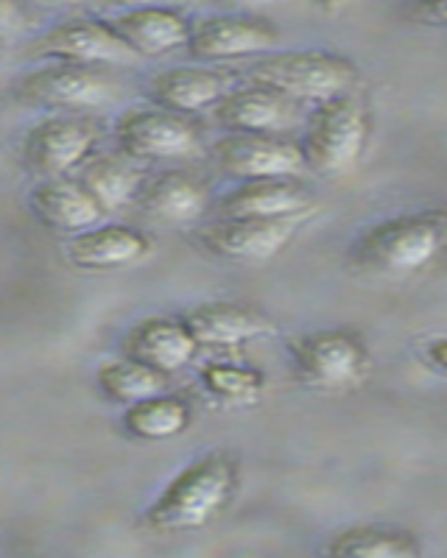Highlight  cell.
<instances>
[{
	"label": "cell",
	"mask_w": 447,
	"mask_h": 558,
	"mask_svg": "<svg viewBox=\"0 0 447 558\" xmlns=\"http://www.w3.org/2000/svg\"><path fill=\"white\" fill-rule=\"evenodd\" d=\"M280 45V28L252 12H224L193 23L188 53L202 64H227L257 59Z\"/></svg>",
	"instance_id": "8"
},
{
	"label": "cell",
	"mask_w": 447,
	"mask_h": 558,
	"mask_svg": "<svg viewBox=\"0 0 447 558\" xmlns=\"http://www.w3.org/2000/svg\"><path fill=\"white\" fill-rule=\"evenodd\" d=\"M372 129H375L372 107L358 89L316 104L302 137L307 171L319 177H339L352 171L370 148Z\"/></svg>",
	"instance_id": "3"
},
{
	"label": "cell",
	"mask_w": 447,
	"mask_h": 558,
	"mask_svg": "<svg viewBox=\"0 0 447 558\" xmlns=\"http://www.w3.org/2000/svg\"><path fill=\"white\" fill-rule=\"evenodd\" d=\"M121 422L123 430L132 438L157 445V441H171V438L182 436L191 427L193 411L188 405V400L162 391L148 397V400L123 408Z\"/></svg>",
	"instance_id": "22"
},
{
	"label": "cell",
	"mask_w": 447,
	"mask_h": 558,
	"mask_svg": "<svg viewBox=\"0 0 447 558\" xmlns=\"http://www.w3.org/2000/svg\"><path fill=\"white\" fill-rule=\"evenodd\" d=\"M409 14L422 26L447 28V0H411Z\"/></svg>",
	"instance_id": "27"
},
{
	"label": "cell",
	"mask_w": 447,
	"mask_h": 558,
	"mask_svg": "<svg viewBox=\"0 0 447 558\" xmlns=\"http://www.w3.org/2000/svg\"><path fill=\"white\" fill-rule=\"evenodd\" d=\"M316 204V196L300 179H255L238 182L216 204V218H257V221H288L305 218Z\"/></svg>",
	"instance_id": "15"
},
{
	"label": "cell",
	"mask_w": 447,
	"mask_h": 558,
	"mask_svg": "<svg viewBox=\"0 0 447 558\" xmlns=\"http://www.w3.org/2000/svg\"><path fill=\"white\" fill-rule=\"evenodd\" d=\"M210 157L224 177L235 182L255 179H300L307 171L302 143L286 134H224L210 148Z\"/></svg>",
	"instance_id": "9"
},
{
	"label": "cell",
	"mask_w": 447,
	"mask_h": 558,
	"mask_svg": "<svg viewBox=\"0 0 447 558\" xmlns=\"http://www.w3.org/2000/svg\"><path fill=\"white\" fill-rule=\"evenodd\" d=\"M246 78L252 84L280 89L300 104H322L352 93L361 82V73L350 59L330 51H271L252 59Z\"/></svg>",
	"instance_id": "4"
},
{
	"label": "cell",
	"mask_w": 447,
	"mask_h": 558,
	"mask_svg": "<svg viewBox=\"0 0 447 558\" xmlns=\"http://www.w3.org/2000/svg\"><path fill=\"white\" fill-rule=\"evenodd\" d=\"M425 361H428L436 372L447 375V336L434 338V341L425 347Z\"/></svg>",
	"instance_id": "28"
},
{
	"label": "cell",
	"mask_w": 447,
	"mask_h": 558,
	"mask_svg": "<svg viewBox=\"0 0 447 558\" xmlns=\"http://www.w3.org/2000/svg\"><path fill=\"white\" fill-rule=\"evenodd\" d=\"M198 383L210 400L230 408L257 405L266 391V377L261 368L238 361H207L198 368Z\"/></svg>",
	"instance_id": "26"
},
{
	"label": "cell",
	"mask_w": 447,
	"mask_h": 558,
	"mask_svg": "<svg viewBox=\"0 0 447 558\" xmlns=\"http://www.w3.org/2000/svg\"><path fill=\"white\" fill-rule=\"evenodd\" d=\"M213 112L221 129L232 134H288L300 123V101L252 82L232 89Z\"/></svg>",
	"instance_id": "14"
},
{
	"label": "cell",
	"mask_w": 447,
	"mask_h": 558,
	"mask_svg": "<svg viewBox=\"0 0 447 558\" xmlns=\"http://www.w3.org/2000/svg\"><path fill=\"white\" fill-rule=\"evenodd\" d=\"M202 349H238L275 332V322L238 302H205L182 313Z\"/></svg>",
	"instance_id": "17"
},
{
	"label": "cell",
	"mask_w": 447,
	"mask_h": 558,
	"mask_svg": "<svg viewBox=\"0 0 447 558\" xmlns=\"http://www.w3.org/2000/svg\"><path fill=\"white\" fill-rule=\"evenodd\" d=\"M216 7L230 9V12H255V9L263 7H277L282 0H213Z\"/></svg>",
	"instance_id": "29"
},
{
	"label": "cell",
	"mask_w": 447,
	"mask_h": 558,
	"mask_svg": "<svg viewBox=\"0 0 447 558\" xmlns=\"http://www.w3.org/2000/svg\"><path fill=\"white\" fill-rule=\"evenodd\" d=\"M96 386L109 402L129 408L134 402L148 400L154 393L168 391V375L123 352L121 357H109L98 366Z\"/></svg>",
	"instance_id": "25"
},
{
	"label": "cell",
	"mask_w": 447,
	"mask_h": 558,
	"mask_svg": "<svg viewBox=\"0 0 447 558\" xmlns=\"http://www.w3.org/2000/svg\"><path fill=\"white\" fill-rule=\"evenodd\" d=\"M43 7H73V3H82V0H37Z\"/></svg>",
	"instance_id": "31"
},
{
	"label": "cell",
	"mask_w": 447,
	"mask_h": 558,
	"mask_svg": "<svg viewBox=\"0 0 447 558\" xmlns=\"http://www.w3.org/2000/svg\"><path fill=\"white\" fill-rule=\"evenodd\" d=\"M288 355L302 383L319 391H350L370 377L372 355L352 330H316L288 341Z\"/></svg>",
	"instance_id": "5"
},
{
	"label": "cell",
	"mask_w": 447,
	"mask_h": 558,
	"mask_svg": "<svg viewBox=\"0 0 447 558\" xmlns=\"http://www.w3.org/2000/svg\"><path fill=\"white\" fill-rule=\"evenodd\" d=\"M107 23L141 59L168 57L179 48H188L193 32L191 20L173 7L129 9L116 12Z\"/></svg>",
	"instance_id": "16"
},
{
	"label": "cell",
	"mask_w": 447,
	"mask_h": 558,
	"mask_svg": "<svg viewBox=\"0 0 447 558\" xmlns=\"http://www.w3.org/2000/svg\"><path fill=\"white\" fill-rule=\"evenodd\" d=\"M98 126L84 114H51L23 143V157L39 179L73 177L93 159Z\"/></svg>",
	"instance_id": "10"
},
{
	"label": "cell",
	"mask_w": 447,
	"mask_h": 558,
	"mask_svg": "<svg viewBox=\"0 0 447 558\" xmlns=\"http://www.w3.org/2000/svg\"><path fill=\"white\" fill-rule=\"evenodd\" d=\"M14 96L28 107L48 109L57 114H87L104 109L118 96L116 78L107 68L51 62L17 78Z\"/></svg>",
	"instance_id": "6"
},
{
	"label": "cell",
	"mask_w": 447,
	"mask_h": 558,
	"mask_svg": "<svg viewBox=\"0 0 447 558\" xmlns=\"http://www.w3.org/2000/svg\"><path fill=\"white\" fill-rule=\"evenodd\" d=\"M198 341L185 324V318H168V316H148L137 322L129 330L123 341V352L137 361L148 363L152 368L162 375H177L198 352Z\"/></svg>",
	"instance_id": "18"
},
{
	"label": "cell",
	"mask_w": 447,
	"mask_h": 558,
	"mask_svg": "<svg viewBox=\"0 0 447 558\" xmlns=\"http://www.w3.org/2000/svg\"><path fill=\"white\" fill-rule=\"evenodd\" d=\"M32 57L48 62L84 64V68H126L137 53L112 32L107 20H68L32 43Z\"/></svg>",
	"instance_id": "11"
},
{
	"label": "cell",
	"mask_w": 447,
	"mask_h": 558,
	"mask_svg": "<svg viewBox=\"0 0 447 558\" xmlns=\"http://www.w3.org/2000/svg\"><path fill=\"white\" fill-rule=\"evenodd\" d=\"M232 89V76L216 68H171L157 73L148 84L152 101L179 114L216 109Z\"/></svg>",
	"instance_id": "21"
},
{
	"label": "cell",
	"mask_w": 447,
	"mask_h": 558,
	"mask_svg": "<svg viewBox=\"0 0 447 558\" xmlns=\"http://www.w3.org/2000/svg\"><path fill=\"white\" fill-rule=\"evenodd\" d=\"M333 558H420L422 545L411 531L391 525H352L330 536Z\"/></svg>",
	"instance_id": "23"
},
{
	"label": "cell",
	"mask_w": 447,
	"mask_h": 558,
	"mask_svg": "<svg viewBox=\"0 0 447 558\" xmlns=\"http://www.w3.org/2000/svg\"><path fill=\"white\" fill-rule=\"evenodd\" d=\"M32 213L53 232L78 235L98 227L107 216V209L96 202V196L78 182V177L43 179L28 196Z\"/></svg>",
	"instance_id": "19"
},
{
	"label": "cell",
	"mask_w": 447,
	"mask_h": 558,
	"mask_svg": "<svg viewBox=\"0 0 447 558\" xmlns=\"http://www.w3.org/2000/svg\"><path fill=\"white\" fill-rule=\"evenodd\" d=\"M238 483L241 466L232 452H205L168 481L157 500L143 511V525L160 536L202 531L230 508Z\"/></svg>",
	"instance_id": "1"
},
{
	"label": "cell",
	"mask_w": 447,
	"mask_h": 558,
	"mask_svg": "<svg viewBox=\"0 0 447 558\" xmlns=\"http://www.w3.org/2000/svg\"><path fill=\"white\" fill-rule=\"evenodd\" d=\"M137 207L152 221L166 223V227H185V223H198L207 216L210 191L193 173L162 171L146 179L141 196H137Z\"/></svg>",
	"instance_id": "20"
},
{
	"label": "cell",
	"mask_w": 447,
	"mask_h": 558,
	"mask_svg": "<svg viewBox=\"0 0 447 558\" xmlns=\"http://www.w3.org/2000/svg\"><path fill=\"white\" fill-rule=\"evenodd\" d=\"M152 254V238L126 223H98L64 243V260L76 271H123Z\"/></svg>",
	"instance_id": "13"
},
{
	"label": "cell",
	"mask_w": 447,
	"mask_h": 558,
	"mask_svg": "<svg viewBox=\"0 0 447 558\" xmlns=\"http://www.w3.org/2000/svg\"><path fill=\"white\" fill-rule=\"evenodd\" d=\"M447 252V209L400 213L366 227L350 246V263L377 277H411Z\"/></svg>",
	"instance_id": "2"
},
{
	"label": "cell",
	"mask_w": 447,
	"mask_h": 558,
	"mask_svg": "<svg viewBox=\"0 0 447 558\" xmlns=\"http://www.w3.org/2000/svg\"><path fill=\"white\" fill-rule=\"evenodd\" d=\"M325 3H333V7H339V3H350V0H325Z\"/></svg>",
	"instance_id": "32"
},
{
	"label": "cell",
	"mask_w": 447,
	"mask_h": 558,
	"mask_svg": "<svg viewBox=\"0 0 447 558\" xmlns=\"http://www.w3.org/2000/svg\"><path fill=\"white\" fill-rule=\"evenodd\" d=\"M118 151L134 162L191 159L202 148V134L191 114L162 107H132L116 121Z\"/></svg>",
	"instance_id": "7"
},
{
	"label": "cell",
	"mask_w": 447,
	"mask_h": 558,
	"mask_svg": "<svg viewBox=\"0 0 447 558\" xmlns=\"http://www.w3.org/2000/svg\"><path fill=\"white\" fill-rule=\"evenodd\" d=\"M104 7L116 9V12H129V9H146V7H171L177 0H101Z\"/></svg>",
	"instance_id": "30"
},
{
	"label": "cell",
	"mask_w": 447,
	"mask_h": 558,
	"mask_svg": "<svg viewBox=\"0 0 447 558\" xmlns=\"http://www.w3.org/2000/svg\"><path fill=\"white\" fill-rule=\"evenodd\" d=\"M78 182L96 196V202L107 213H116V209L129 207V204H137L146 179L137 171L134 159L121 154V157L89 159L87 166L78 171Z\"/></svg>",
	"instance_id": "24"
},
{
	"label": "cell",
	"mask_w": 447,
	"mask_h": 558,
	"mask_svg": "<svg viewBox=\"0 0 447 558\" xmlns=\"http://www.w3.org/2000/svg\"><path fill=\"white\" fill-rule=\"evenodd\" d=\"M302 218L288 221H257V218H218L198 232V243L213 257L238 266H261L294 241Z\"/></svg>",
	"instance_id": "12"
}]
</instances>
